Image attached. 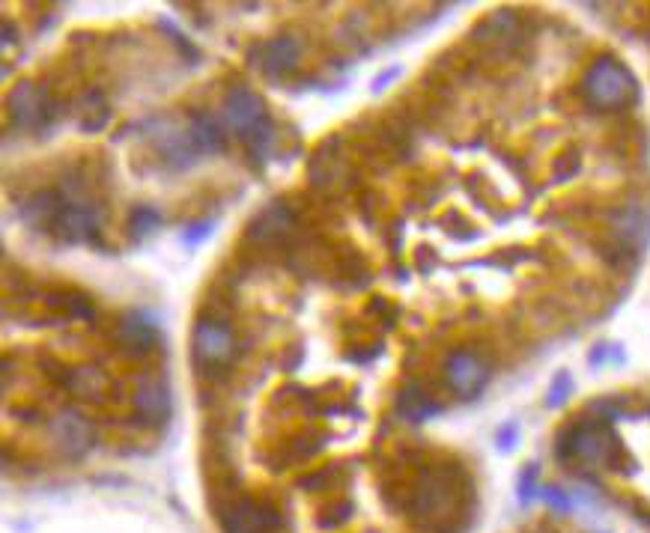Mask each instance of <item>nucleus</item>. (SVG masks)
<instances>
[{"label":"nucleus","mask_w":650,"mask_h":533,"mask_svg":"<svg viewBox=\"0 0 650 533\" xmlns=\"http://www.w3.org/2000/svg\"><path fill=\"white\" fill-rule=\"evenodd\" d=\"M463 474L457 468H427L406 504L409 519L424 531H457V519L463 513Z\"/></svg>","instance_id":"nucleus-1"},{"label":"nucleus","mask_w":650,"mask_h":533,"mask_svg":"<svg viewBox=\"0 0 650 533\" xmlns=\"http://www.w3.org/2000/svg\"><path fill=\"white\" fill-rule=\"evenodd\" d=\"M555 456L561 462H585V465H609V468H618L615 462L621 459V447H618V438L609 432V426L603 420H582V423H573L567 429L558 432L555 438Z\"/></svg>","instance_id":"nucleus-2"},{"label":"nucleus","mask_w":650,"mask_h":533,"mask_svg":"<svg viewBox=\"0 0 650 533\" xmlns=\"http://www.w3.org/2000/svg\"><path fill=\"white\" fill-rule=\"evenodd\" d=\"M582 96L597 111H621L639 99V84L627 66L612 57H600L582 78Z\"/></svg>","instance_id":"nucleus-3"},{"label":"nucleus","mask_w":650,"mask_h":533,"mask_svg":"<svg viewBox=\"0 0 650 533\" xmlns=\"http://www.w3.org/2000/svg\"><path fill=\"white\" fill-rule=\"evenodd\" d=\"M191 352H194V364L203 373L224 370L230 364V358L236 355V334H233V328L224 319H218V316H200L197 325H194Z\"/></svg>","instance_id":"nucleus-4"},{"label":"nucleus","mask_w":650,"mask_h":533,"mask_svg":"<svg viewBox=\"0 0 650 533\" xmlns=\"http://www.w3.org/2000/svg\"><path fill=\"white\" fill-rule=\"evenodd\" d=\"M105 221V212L93 203H84L81 197H69L63 209L57 212V218L51 221V233L66 242V245H81V242H96V233Z\"/></svg>","instance_id":"nucleus-5"},{"label":"nucleus","mask_w":650,"mask_h":533,"mask_svg":"<svg viewBox=\"0 0 650 533\" xmlns=\"http://www.w3.org/2000/svg\"><path fill=\"white\" fill-rule=\"evenodd\" d=\"M221 528L224 533H281L284 516L278 507L254 498H239L221 510Z\"/></svg>","instance_id":"nucleus-6"},{"label":"nucleus","mask_w":650,"mask_h":533,"mask_svg":"<svg viewBox=\"0 0 650 533\" xmlns=\"http://www.w3.org/2000/svg\"><path fill=\"white\" fill-rule=\"evenodd\" d=\"M6 111H9V123H12L15 129H21V132L42 129V126H48L51 117H54L48 90L36 87L33 81H21V84L9 93Z\"/></svg>","instance_id":"nucleus-7"},{"label":"nucleus","mask_w":650,"mask_h":533,"mask_svg":"<svg viewBox=\"0 0 650 533\" xmlns=\"http://www.w3.org/2000/svg\"><path fill=\"white\" fill-rule=\"evenodd\" d=\"M48 432L57 444V450L66 456V459H81L90 453V447L96 444V432H93V423L75 411V408H63L51 417L48 423Z\"/></svg>","instance_id":"nucleus-8"},{"label":"nucleus","mask_w":650,"mask_h":533,"mask_svg":"<svg viewBox=\"0 0 650 533\" xmlns=\"http://www.w3.org/2000/svg\"><path fill=\"white\" fill-rule=\"evenodd\" d=\"M445 379L451 385V391L463 400L478 397L489 382V364L475 355L472 349H457L448 361H445Z\"/></svg>","instance_id":"nucleus-9"},{"label":"nucleus","mask_w":650,"mask_h":533,"mask_svg":"<svg viewBox=\"0 0 650 533\" xmlns=\"http://www.w3.org/2000/svg\"><path fill=\"white\" fill-rule=\"evenodd\" d=\"M224 117H227L230 132L239 134L242 140H248L251 134L269 120L266 102L254 90H248V87H233L227 93V99H224Z\"/></svg>","instance_id":"nucleus-10"},{"label":"nucleus","mask_w":650,"mask_h":533,"mask_svg":"<svg viewBox=\"0 0 650 533\" xmlns=\"http://www.w3.org/2000/svg\"><path fill=\"white\" fill-rule=\"evenodd\" d=\"M612 233L618 239L621 248H627L630 254H642V248L648 245L650 239V215L639 206V203H624L621 209H615L609 215Z\"/></svg>","instance_id":"nucleus-11"},{"label":"nucleus","mask_w":650,"mask_h":533,"mask_svg":"<svg viewBox=\"0 0 650 533\" xmlns=\"http://www.w3.org/2000/svg\"><path fill=\"white\" fill-rule=\"evenodd\" d=\"M299 60H302V42L296 36L284 33V36H275V39L260 45V69L275 81L296 72Z\"/></svg>","instance_id":"nucleus-12"},{"label":"nucleus","mask_w":650,"mask_h":533,"mask_svg":"<svg viewBox=\"0 0 650 533\" xmlns=\"http://www.w3.org/2000/svg\"><path fill=\"white\" fill-rule=\"evenodd\" d=\"M153 140L159 146V152L164 155V161H170L173 167L185 170L197 161V146L191 140V132L188 129H179L173 123H159V129L153 132Z\"/></svg>","instance_id":"nucleus-13"},{"label":"nucleus","mask_w":650,"mask_h":533,"mask_svg":"<svg viewBox=\"0 0 650 533\" xmlns=\"http://www.w3.org/2000/svg\"><path fill=\"white\" fill-rule=\"evenodd\" d=\"M293 224H296L293 206L284 203V200H275V203H269L263 212H257V218H254L251 227H248V239H254V242H275V239H281L284 233H290Z\"/></svg>","instance_id":"nucleus-14"},{"label":"nucleus","mask_w":650,"mask_h":533,"mask_svg":"<svg viewBox=\"0 0 650 533\" xmlns=\"http://www.w3.org/2000/svg\"><path fill=\"white\" fill-rule=\"evenodd\" d=\"M117 340L123 343L126 352H132V355H147V352H153V346L159 343V325H156L147 313L135 310V313H129V316L120 322Z\"/></svg>","instance_id":"nucleus-15"},{"label":"nucleus","mask_w":650,"mask_h":533,"mask_svg":"<svg viewBox=\"0 0 650 533\" xmlns=\"http://www.w3.org/2000/svg\"><path fill=\"white\" fill-rule=\"evenodd\" d=\"M135 408L141 414V420L147 426H162L170 414V388L164 385L162 379H150L138 388L135 394Z\"/></svg>","instance_id":"nucleus-16"},{"label":"nucleus","mask_w":650,"mask_h":533,"mask_svg":"<svg viewBox=\"0 0 650 533\" xmlns=\"http://www.w3.org/2000/svg\"><path fill=\"white\" fill-rule=\"evenodd\" d=\"M188 132H191V140H194V146H197L200 152H215V155H221V152L227 149V132H224V126L218 123V117L209 114V111L191 114Z\"/></svg>","instance_id":"nucleus-17"},{"label":"nucleus","mask_w":650,"mask_h":533,"mask_svg":"<svg viewBox=\"0 0 650 533\" xmlns=\"http://www.w3.org/2000/svg\"><path fill=\"white\" fill-rule=\"evenodd\" d=\"M439 411L442 408L424 394L421 385H406L400 391V397H397V414L406 417V420H412V423H421V420H427V417H433Z\"/></svg>","instance_id":"nucleus-18"},{"label":"nucleus","mask_w":650,"mask_h":533,"mask_svg":"<svg viewBox=\"0 0 650 533\" xmlns=\"http://www.w3.org/2000/svg\"><path fill=\"white\" fill-rule=\"evenodd\" d=\"M162 221V212H159L156 206H141V209H135L132 218H129V233H132L135 242H144V239H150V236L162 227Z\"/></svg>","instance_id":"nucleus-19"},{"label":"nucleus","mask_w":650,"mask_h":533,"mask_svg":"<svg viewBox=\"0 0 650 533\" xmlns=\"http://www.w3.org/2000/svg\"><path fill=\"white\" fill-rule=\"evenodd\" d=\"M69 388L81 397H93L105 388V376L93 367H78L72 376H69Z\"/></svg>","instance_id":"nucleus-20"},{"label":"nucleus","mask_w":650,"mask_h":533,"mask_svg":"<svg viewBox=\"0 0 650 533\" xmlns=\"http://www.w3.org/2000/svg\"><path fill=\"white\" fill-rule=\"evenodd\" d=\"M245 143H248V152H251L254 158H269V152H272V146H275V126H272V120H266Z\"/></svg>","instance_id":"nucleus-21"},{"label":"nucleus","mask_w":650,"mask_h":533,"mask_svg":"<svg viewBox=\"0 0 650 533\" xmlns=\"http://www.w3.org/2000/svg\"><path fill=\"white\" fill-rule=\"evenodd\" d=\"M579 170H582V155L576 149H570V152H564V155L555 158V179L558 182H570Z\"/></svg>","instance_id":"nucleus-22"},{"label":"nucleus","mask_w":650,"mask_h":533,"mask_svg":"<svg viewBox=\"0 0 650 533\" xmlns=\"http://www.w3.org/2000/svg\"><path fill=\"white\" fill-rule=\"evenodd\" d=\"M573 394V379H570V373H558L555 376V382H552V388H549V397H546V405L549 408H558V405H564L567 397Z\"/></svg>","instance_id":"nucleus-23"},{"label":"nucleus","mask_w":650,"mask_h":533,"mask_svg":"<svg viewBox=\"0 0 650 533\" xmlns=\"http://www.w3.org/2000/svg\"><path fill=\"white\" fill-rule=\"evenodd\" d=\"M212 230H215V224H212V221H200V224H194V227H188V230L182 233V245L194 248V245H200L203 239H209V236H212Z\"/></svg>","instance_id":"nucleus-24"},{"label":"nucleus","mask_w":650,"mask_h":533,"mask_svg":"<svg viewBox=\"0 0 650 533\" xmlns=\"http://www.w3.org/2000/svg\"><path fill=\"white\" fill-rule=\"evenodd\" d=\"M66 313H69L72 319H93V316H96V307H93L87 298L72 295V298L66 301Z\"/></svg>","instance_id":"nucleus-25"},{"label":"nucleus","mask_w":650,"mask_h":533,"mask_svg":"<svg viewBox=\"0 0 650 533\" xmlns=\"http://www.w3.org/2000/svg\"><path fill=\"white\" fill-rule=\"evenodd\" d=\"M591 411L600 414V420H618L624 414V402L621 400H597L591 402Z\"/></svg>","instance_id":"nucleus-26"},{"label":"nucleus","mask_w":650,"mask_h":533,"mask_svg":"<svg viewBox=\"0 0 650 533\" xmlns=\"http://www.w3.org/2000/svg\"><path fill=\"white\" fill-rule=\"evenodd\" d=\"M543 498H546V504L555 507L558 513H570V510H573V501H570L561 489H555V486H546V489H543Z\"/></svg>","instance_id":"nucleus-27"},{"label":"nucleus","mask_w":650,"mask_h":533,"mask_svg":"<svg viewBox=\"0 0 650 533\" xmlns=\"http://www.w3.org/2000/svg\"><path fill=\"white\" fill-rule=\"evenodd\" d=\"M534 480H537V468L531 465V468H525L522 477H519V501H522V504H531V498H534Z\"/></svg>","instance_id":"nucleus-28"},{"label":"nucleus","mask_w":650,"mask_h":533,"mask_svg":"<svg viewBox=\"0 0 650 533\" xmlns=\"http://www.w3.org/2000/svg\"><path fill=\"white\" fill-rule=\"evenodd\" d=\"M516 435H519V426L516 423H507L498 429V450H510L516 444Z\"/></svg>","instance_id":"nucleus-29"},{"label":"nucleus","mask_w":650,"mask_h":533,"mask_svg":"<svg viewBox=\"0 0 650 533\" xmlns=\"http://www.w3.org/2000/svg\"><path fill=\"white\" fill-rule=\"evenodd\" d=\"M331 477H334V471H331V468H325V471L314 474V477H305V480H302V486H305L308 492H311V489L317 492V489H323V486L328 483V480H331Z\"/></svg>","instance_id":"nucleus-30"},{"label":"nucleus","mask_w":650,"mask_h":533,"mask_svg":"<svg viewBox=\"0 0 650 533\" xmlns=\"http://www.w3.org/2000/svg\"><path fill=\"white\" fill-rule=\"evenodd\" d=\"M400 75V66H394V69H388V72H382L376 81H373V93H379V90H385L388 87V81H394Z\"/></svg>","instance_id":"nucleus-31"},{"label":"nucleus","mask_w":650,"mask_h":533,"mask_svg":"<svg viewBox=\"0 0 650 533\" xmlns=\"http://www.w3.org/2000/svg\"><path fill=\"white\" fill-rule=\"evenodd\" d=\"M379 352H382V346H373L370 352H349V361H355V364H364V361H373Z\"/></svg>","instance_id":"nucleus-32"},{"label":"nucleus","mask_w":650,"mask_h":533,"mask_svg":"<svg viewBox=\"0 0 650 533\" xmlns=\"http://www.w3.org/2000/svg\"><path fill=\"white\" fill-rule=\"evenodd\" d=\"M12 42H15V27L6 21V24H3V48H9Z\"/></svg>","instance_id":"nucleus-33"}]
</instances>
